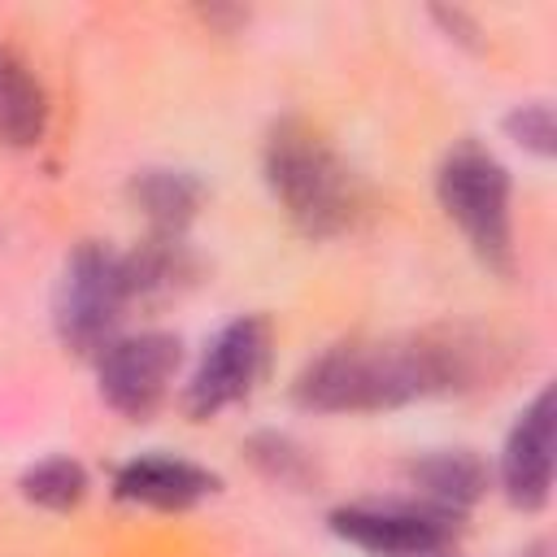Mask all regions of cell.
Here are the masks:
<instances>
[{
    "mask_svg": "<svg viewBox=\"0 0 557 557\" xmlns=\"http://www.w3.org/2000/svg\"><path fill=\"white\" fill-rule=\"evenodd\" d=\"M457 352L418 335L344 339L305 361L292 396L309 413H379L453 387Z\"/></svg>",
    "mask_w": 557,
    "mask_h": 557,
    "instance_id": "obj_1",
    "label": "cell"
},
{
    "mask_svg": "<svg viewBox=\"0 0 557 557\" xmlns=\"http://www.w3.org/2000/svg\"><path fill=\"white\" fill-rule=\"evenodd\" d=\"M265 187L278 209L313 239H331L352 226L361 209V191L352 170L331 152L322 135L305 122H278L261 152Z\"/></svg>",
    "mask_w": 557,
    "mask_h": 557,
    "instance_id": "obj_2",
    "label": "cell"
},
{
    "mask_svg": "<svg viewBox=\"0 0 557 557\" xmlns=\"http://www.w3.org/2000/svg\"><path fill=\"white\" fill-rule=\"evenodd\" d=\"M435 196L440 209L466 235V244L479 252V261L505 274L513 265V213H509L513 183L505 161L483 144L461 139L440 157Z\"/></svg>",
    "mask_w": 557,
    "mask_h": 557,
    "instance_id": "obj_3",
    "label": "cell"
},
{
    "mask_svg": "<svg viewBox=\"0 0 557 557\" xmlns=\"http://www.w3.org/2000/svg\"><path fill=\"white\" fill-rule=\"evenodd\" d=\"M131 300H135V278H131L126 252L100 239H87L61 265V278L52 292V326L65 348L100 352L113 339Z\"/></svg>",
    "mask_w": 557,
    "mask_h": 557,
    "instance_id": "obj_4",
    "label": "cell"
},
{
    "mask_svg": "<svg viewBox=\"0 0 557 557\" xmlns=\"http://www.w3.org/2000/svg\"><path fill=\"white\" fill-rule=\"evenodd\" d=\"M178 366H183V339L170 331L113 335L96 352L100 400L122 418H148L165 400Z\"/></svg>",
    "mask_w": 557,
    "mask_h": 557,
    "instance_id": "obj_5",
    "label": "cell"
},
{
    "mask_svg": "<svg viewBox=\"0 0 557 557\" xmlns=\"http://www.w3.org/2000/svg\"><path fill=\"white\" fill-rule=\"evenodd\" d=\"M265 357H270V326H265V318H257V313L231 318L205 344V352H200V361H196V370L187 379L183 409L196 422H205V418L222 413L226 405L244 400L257 387V379L265 370Z\"/></svg>",
    "mask_w": 557,
    "mask_h": 557,
    "instance_id": "obj_6",
    "label": "cell"
},
{
    "mask_svg": "<svg viewBox=\"0 0 557 557\" xmlns=\"http://www.w3.org/2000/svg\"><path fill=\"white\" fill-rule=\"evenodd\" d=\"M326 522L370 557H435L453 535V522L422 505H339Z\"/></svg>",
    "mask_w": 557,
    "mask_h": 557,
    "instance_id": "obj_7",
    "label": "cell"
},
{
    "mask_svg": "<svg viewBox=\"0 0 557 557\" xmlns=\"http://www.w3.org/2000/svg\"><path fill=\"white\" fill-rule=\"evenodd\" d=\"M553 387H540L505 435L500 487L518 509H540L553 496Z\"/></svg>",
    "mask_w": 557,
    "mask_h": 557,
    "instance_id": "obj_8",
    "label": "cell"
},
{
    "mask_svg": "<svg viewBox=\"0 0 557 557\" xmlns=\"http://www.w3.org/2000/svg\"><path fill=\"white\" fill-rule=\"evenodd\" d=\"M213 492H218V474L213 470H205V466H196L187 457H170V453L131 457L113 474V496L117 500L144 505V509H161V513L191 509Z\"/></svg>",
    "mask_w": 557,
    "mask_h": 557,
    "instance_id": "obj_9",
    "label": "cell"
},
{
    "mask_svg": "<svg viewBox=\"0 0 557 557\" xmlns=\"http://www.w3.org/2000/svg\"><path fill=\"white\" fill-rule=\"evenodd\" d=\"M405 479L418 492V505L448 522H457L487 492V466L470 448H440V453L413 457L405 466Z\"/></svg>",
    "mask_w": 557,
    "mask_h": 557,
    "instance_id": "obj_10",
    "label": "cell"
},
{
    "mask_svg": "<svg viewBox=\"0 0 557 557\" xmlns=\"http://www.w3.org/2000/svg\"><path fill=\"white\" fill-rule=\"evenodd\" d=\"M48 131V96L30 65L0 44V148H35Z\"/></svg>",
    "mask_w": 557,
    "mask_h": 557,
    "instance_id": "obj_11",
    "label": "cell"
},
{
    "mask_svg": "<svg viewBox=\"0 0 557 557\" xmlns=\"http://www.w3.org/2000/svg\"><path fill=\"white\" fill-rule=\"evenodd\" d=\"M131 200L144 209V218L157 226V235H178L196 218L205 187L187 170H139L131 178Z\"/></svg>",
    "mask_w": 557,
    "mask_h": 557,
    "instance_id": "obj_12",
    "label": "cell"
},
{
    "mask_svg": "<svg viewBox=\"0 0 557 557\" xmlns=\"http://www.w3.org/2000/svg\"><path fill=\"white\" fill-rule=\"evenodd\" d=\"M17 492H22V500H30V505H39V509L65 513V509H78V505L87 500L91 474H87V466H83L78 457L57 453V457L35 461V466L17 479Z\"/></svg>",
    "mask_w": 557,
    "mask_h": 557,
    "instance_id": "obj_13",
    "label": "cell"
},
{
    "mask_svg": "<svg viewBox=\"0 0 557 557\" xmlns=\"http://www.w3.org/2000/svg\"><path fill=\"white\" fill-rule=\"evenodd\" d=\"M505 135L535 157H553L557 152V122H553V104L548 100H531V104H513L505 113Z\"/></svg>",
    "mask_w": 557,
    "mask_h": 557,
    "instance_id": "obj_14",
    "label": "cell"
},
{
    "mask_svg": "<svg viewBox=\"0 0 557 557\" xmlns=\"http://www.w3.org/2000/svg\"><path fill=\"white\" fill-rule=\"evenodd\" d=\"M248 453H252V461L270 474V479H278V483H300L305 474H309V457L287 440V435H257L252 444H248Z\"/></svg>",
    "mask_w": 557,
    "mask_h": 557,
    "instance_id": "obj_15",
    "label": "cell"
}]
</instances>
